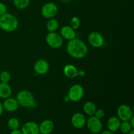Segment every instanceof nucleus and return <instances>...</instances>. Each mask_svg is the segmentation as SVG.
I'll list each match as a JSON object with an SVG mask.
<instances>
[{
  "label": "nucleus",
  "mask_w": 134,
  "mask_h": 134,
  "mask_svg": "<svg viewBox=\"0 0 134 134\" xmlns=\"http://www.w3.org/2000/svg\"><path fill=\"white\" fill-rule=\"evenodd\" d=\"M132 129H133V128L130 124L129 121H122V122L120 123L119 130L122 133L128 134Z\"/></svg>",
  "instance_id": "23"
},
{
  "label": "nucleus",
  "mask_w": 134,
  "mask_h": 134,
  "mask_svg": "<svg viewBox=\"0 0 134 134\" xmlns=\"http://www.w3.org/2000/svg\"><path fill=\"white\" fill-rule=\"evenodd\" d=\"M84 90L83 87L81 85H74L70 87L68 90V96L70 101L73 102H78L83 98Z\"/></svg>",
  "instance_id": "4"
},
{
  "label": "nucleus",
  "mask_w": 134,
  "mask_h": 134,
  "mask_svg": "<svg viewBox=\"0 0 134 134\" xmlns=\"http://www.w3.org/2000/svg\"><path fill=\"white\" fill-rule=\"evenodd\" d=\"M3 109L6 110L8 112H14L16 111L19 107L18 102L16 99L13 98H8L7 99H5L3 103Z\"/></svg>",
  "instance_id": "13"
},
{
  "label": "nucleus",
  "mask_w": 134,
  "mask_h": 134,
  "mask_svg": "<svg viewBox=\"0 0 134 134\" xmlns=\"http://www.w3.org/2000/svg\"><path fill=\"white\" fill-rule=\"evenodd\" d=\"M101 134H113V132H111V131L109 130H104L101 133Z\"/></svg>",
  "instance_id": "32"
},
{
  "label": "nucleus",
  "mask_w": 134,
  "mask_h": 134,
  "mask_svg": "<svg viewBox=\"0 0 134 134\" xmlns=\"http://www.w3.org/2000/svg\"><path fill=\"white\" fill-rule=\"evenodd\" d=\"M86 75V72L83 70H78L77 71V77H84Z\"/></svg>",
  "instance_id": "28"
},
{
  "label": "nucleus",
  "mask_w": 134,
  "mask_h": 134,
  "mask_svg": "<svg viewBox=\"0 0 134 134\" xmlns=\"http://www.w3.org/2000/svg\"><path fill=\"white\" fill-rule=\"evenodd\" d=\"M7 9L6 5L3 3L0 2V16L7 13Z\"/></svg>",
  "instance_id": "27"
},
{
  "label": "nucleus",
  "mask_w": 134,
  "mask_h": 134,
  "mask_svg": "<svg viewBox=\"0 0 134 134\" xmlns=\"http://www.w3.org/2000/svg\"><path fill=\"white\" fill-rule=\"evenodd\" d=\"M128 134H134V130L132 129V130H131L130 132L129 133H128Z\"/></svg>",
  "instance_id": "34"
},
{
  "label": "nucleus",
  "mask_w": 134,
  "mask_h": 134,
  "mask_svg": "<svg viewBox=\"0 0 134 134\" xmlns=\"http://www.w3.org/2000/svg\"><path fill=\"white\" fill-rule=\"evenodd\" d=\"M117 116L121 121H129L133 116V110L128 105H121L117 109Z\"/></svg>",
  "instance_id": "7"
},
{
  "label": "nucleus",
  "mask_w": 134,
  "mask_h": 134,
  "mask_svg": "<svg viewBox=\"0 0 134 134\" xmlns=\"http://www.w3.org/2000/svg\"><path fill=\"white\" fill-rule=\"evenodd\" d=\"M12 89L8 83L0 82V98L7 99L11 95Z\"/></svg>",
  "instance_id": "18"
},
{
  "label": "nucleus",
  "mask_w": 134,
  "mask_h": 134,
  "mask_svg": "<svg viewBox=\"0 0 134 134\" xmlns=\"http://www.w3.org/2000/svg\"><path fill=\"white\" fill-rule=\"evenodd\" d=\"M54 128L53 122L51 120H44L39 125V133L42 134H51Z\"/></svg>",
  "instance_id": "14"
},
{
  "label": "nucleus",
  "mask_w": 134,
  "mask_h": 134,
  "mask_svg": "<svg viewBox=\"0 0 134 134\" xmlns=\"http://www.w3.org/2000/svg\"><path fill=\"white\" fill-rule=\"evenodd\" d=\"M129 122H130V124H131V126H132V128H134V116H133V117H132V119L129 120Z\"/></svg>",
  "instance_id": "30"
},
{
  "label": "nucleus",
  "mask_w": 134,
  "mask_h": 134,
  "mask_svg": "<svg viewBox=\"0 0 134 134\" xmlns=\"http://www.w3.org/2000/svg\"><path fill=\"white\" fill-rule=\"evenodd\" d=\"M80 24H81V22H80V19L79 18V17H72V18L71 19L70 21V26L73 29V30H77V29L79 27Z\"/></svg>",
  "instance_id": "25"
},
{
  "label": "nucleus",
  "mask_w": 134,
  "mask_h": 134,
  "mask_svg": "<svg viewBox=\"0 0 134 134\" xmlns=\"http://www.w3.org/2000/svg\"><path fill=\"white\" fill-rule=\"evenodd\" d=\"M58 9L54 3L48 2L43 5L41 8V14L47 19L53 18L57 14Z\"/></svg>",
  "instance_id": "6"
},
{
  "label": "nucleus",
  "mask_w": 134,
  "mask_h": 134,
  "mask_svg": "<svg viewBox=\"0 0 134 134\" xmlns=\"http://www.w3.org/2000/svg\"><path fill=\"white\" fill-rule=\"evenodd\" d=\"M60 35L64 39L70 41L76 38V31L70 26H64L60 30Z\"/></svg>",
  "instance_id": "15"
},
{
  "label": "nucleus",
  "mask_w": 134,
  "mask_h": 134,
  "mask_svg": "<svg viewBox=\"0 0 134 134\" xmlns=\"http://www.w3.org/2000/svg\"><path fill=\"white\" fill-rule=\"evenodd\" d=\"M30 3V0H13V4L16 9L23 10L27 8Z\"/></svg>",
  "instance_id": "21"
},
{
  "label": "nucleus",
  "mask_w": 134,
  "mask_h": 134,
  "mask_svg": "<svg viewBox=\"0 0 134 134\" xmlns=\"http://www.w3.org/2000/svg\"><path fill=\"white\" fill-rule=\"evenodd\" d=\"M88 129L91 133H99L102 132L103 128V124L100 119H97L94 116H91L86 122Z\"/></svg>",
  "instance_id": "9"
},
{
  "label": "nucleus",
  "mask_w": 134,
  "mask_h": 134,
  "mask_svg": "<svg viewBox=\"0 0 134 134\" xmlns=\"http://www.w3.org/2000/svg\"><path fill=\"white\" fill-rule=\"evenodd\" d=\"M64 102H70V99H69V97H68V95L65 96H64Z\"/></svg>",
  "instance_id": "33"
},
{
  "label": "nucleus",
  "mask_w": 134,
  "mask_h": 134,
  "mask_svg": "<svg viewBox=\"0 0 134 134\" xmlns=\"http://www.w3.org/2000/svg\"><path fill=\"white\" fill-rule=\"evenodd\" d=\"M37 134H42V133H37Z\"/></svg>",
  "instance_id": "37"
},
{
  "label": "nucleus",
  "mask_w": 134,
  "mask_h": 134,
  "mask_svg": "<svg viewBox=\"0 0 134 134\" xmlns=\"http://www.w3.org/2000/svg\"><path fill=\"white\" fill-rule=\"evenodd\" d=\"M90 134H98V133H91Z\"/></svg>",
  "instance_id": "36"
},
{
  "label": "nucleus",
  "mask_w": 134,
  "mask_h": 134,
  "mask_svg": "<svg viewBox=\"0 0 134 134\" xmlns=\"http://www.w3.org/2000/svg\"><path fill=\"white\" fill-rule=\"evenodd\" d=\"M46 27H47L48 32H54L59 27L58 21L54 18L48 19L47 22V24H46Z\"/></svg>",
  "instance_id": "20"
},
{
  "label": "nucleus",
  "mask_w": 134,
  "mask_h": 134,
  "mask_svg": "<svg viewBox=\"0 0 134 134\" xmlns=\"http://www.w3.org/2000/svg\"><path fill=\"white\" fill-rule=\"evenodd\" d=\"M77 71L78 69H77L75 65L72 64H67L64 66L63 72L64 74L66 77L69 79H74L77 77Z\"/></svg>",
  "instance_id": "17"
},
{
  "label": "nucleus",
  "mask_w": 134,
  "mask_h": 134,
  "mask_svg": "<svg viewBox=\"0 0 134 134\" xmlns=\"http://www.w3.org/2000/svg\"><path fill=\"white\" fill-rule=\"evenodd\" d=\"M21 131L23 134H37L39 133V125L35 122H27L22 126Z\"/></svg>",
  "instance_id": "12"
},
{
  "label": "nucleus",
  "mask_w": 134,
  "mask_h": 134,
  "mask_svg": "<svg viewBox=\"0 0 134 134\" xmlns=\"http://www.w3.org/2000/svg\"><path fill=\"white\" fill-rule=\"evenodd\" d=\"M122 134H126V133H122Z\"/></svg>",
  "instance_id": "38"
},
{
  "label": "nucleus",
  "mask_w": 134,
  "mask_h": 134,
  "mask_svg": "<svg viewBox=\"0 0 134 134\" xmlns=\"http://www.w3.org/2000/svg\"><path fill=\"white\" fill-rule=\"evenodd\" d=\"M17 102L19 105L25 108H35L37 103L32 93L26 90L20 91L16 95Z\"/></svg>",
  "instance_id": "3"
},
{
  "label": "nucleus",
  "mask_w": 134,
  "mask_h": 134,
  "mask_svg": "<svg viewBox=\"0 0 134 134\" xmlns=\"http://www.w3.org/2000/svg\"><path fill=\"white\" fill-rule=\"evenodd\" d=\"M88 41L94 48H100L104 44V38L100 33L98 31H92L88 36Z\"/></svg>",
  "instance_id": "8"
},
{
  "label": "nucleus",
  "mask_w": 134,
  "mask_h": 134,
  "mask_svg": "<svg viewBox=\"0 0 134 134\" xmlns=\"http://www.w3.org/2000/svg\"><path fill=\"white\" fill-rule=\"evenodd\" d=\"M34 69L37 74L43 75L46 74L49 70V64L47 60L44 59H40L35 62Z\"/></svg>",
  "instance_id": "10"
},
{
  "label": "nucleus",
  "mask_w": 134,
  "mask_h": 134,
  "mask_svg": "<svg viewBox=\"0 0 134 134\" xmlns=\"http://www.w3.org/2000/svg\"><path fill=\"white\" fill-rule=\"evenodd\" d=\"M63 1H64V2H68V1H69V0H63Z\"/></svg>",
  "instance_id": "35"
},
{
  "label": "nucleus",
  "mask_w": 134,
  "mask_h": 134,
  "mask_svg": "<svg viewBox=\"0 0 134 134\" xmlns=\"http://www.w3.org/2000/svg\"><path fill=\"white\" fill-rule=\"evenodd\" d=\"M96 109L95 103L90 101L86 102L83 105L84 113L88 116H94Z\"/></svg>",
  "instance_id": "19"
},
{
  "label": "nucleus",
  "mask_w": 134,
  "mask_h": 134,
  "mask_svg": "<svg viewBox=\"0 0 134 134\" xmlns=\"http://www.w3.org/2000/svg\"><path fill=\"white\" fill-rule=\"evenodd\" d=\"M47 44L54 49L60 48L63 44V39L60 34L54 32H49L46 36Z\"/></svg>",
  "instance_id": "5"
},
{
  "label": "nucleus",
  "mask_w": 134,
  "mask_h": 134,
  "mask_svg": "<svg viewBox=\"0 0 134 134\" xmlns=\"http://www.w3.org/2000/svg\"><path fill=\"white\" fill-rule=\"evenodd\" d=\"M11 76H10V73L7 71H3L0 73V81L1 82H5V83H8L10 81Z\"/></svg>",
  "instance_id": "24"
},
{
  "label": "nucleus",
  "mask_w": 134,
  "mask_h": 134,
  "mask_svg": "<svg viewBox=\"0 0 134 134\" xmlns=\"http://www.w3.org/2000/svg\"><path fill=\"white\" fill-rule=\"evenodd\" d=\"M71 124L76 129H81L83 128L86 123V117L81 113H76L73 114L71 117Z\"/></svg>",
  "instance_id": "11"
},
{
  "label": "nucleus",
  "mask_w": 134,
  "mask_h": 134,
  "mask_svg": "<svg viewBox=\"0 0 134 134\" xmlns=\"http://www.w3.org/2000/svg\"><path fill=\"white\" fill-rule=\"evenodd\" d=\"M3 103H1L0 102V116H1V115L3 114Z\"/></svg>",
  "instance_id": "31"
},
{
  "label": "nucleus",
  "mask_w": 134,
  "mask_h": 134,
  "mask_svg": "<svg viewBox=\"0 0 134 134\" xmlns=\"http://www.w3.org/2000/svg\"><path fill=\"white\" fill-rule=\"evenodd\" d=\"M10 134H23L22 133V131L20 130L16 129L14 130H12L11 132H10Z\"/></svg>",
  "instance_id": "29"
},
{
  "label": "nucleus",
  "mask_w": 134,
  "mask_h": 134,
  "mask_svg": "<svg viewBox=\"0 0 134 134\" xmlns=\"http://www.w3.org/2000/svg\"><path fill=\"white\" fill-rule=\"evenodd\" d=\"M120 123H121V120L118 118V116H111L107 121V126L108 130L111 131V132H116L119 130Z\"/></svg>",
  "instance_id": "16"
},
{
  "label": "nucleus",
  "mask_w": 134,
  "mask_h": 134,
  "mask_svg": "<svg viewBox=\"0 0 134 134\" xmlns=\"http://www.w3.org/2000/svg\"><path fill=\"white\" fill-rule=\"evenodd\" d=\"M66 51L72 58L81 59L85 58L88 53V47L82 40L77 38L69 41L67 44Z\"/></svg>",
  "instance_id": "1"
},
{
  "label": "nucleus",
  "mask_w": 134,
  "mask_h": 134,
  "mask_svg": "<svg viewBox=\"0 0 134 134\" xmlns=\"http://www.w3.org/2000/svg\"><path fill=\"white\" fill-rule=\"evenodd\" d=\"M18 26L17 18L10 13H5L0 16V28L7 32L15 31Z\"/></svg>",
  "instance_id": "2"
},
{
  "label": "nucleus",
  "mask_w": 134,
  "mask_h": 134,
  "mask_svg": "<svg viewBox=\"0 0 134 134\" xmlns=\"http://www.w3.org/2000/svg\"><path fill=\"white\" fill-rule=\"evenodd\" d=\"M94 116H95V117H96L97 119H100L101 120V119H102L105 116L104 110H103L102 109H101V108L96 109L95 113H94Z\"/></svg>",
  "instance_id": "26"
},
{
  "label": "nucleus",
  "mask_w": 134,
  "mask_h": 134,
  "mask_svg": "<svg viewBox=\"0 0 134 134\" xmlns=\"http://www.w3.org/2000/svg\"><path fill=\"white\" fill-rule=\"evenodd\" d=\"M7 126L8 128L10 130H11L18 129L20 126V121L18 120V119H16V118H10V119L8 120Z\"/></svg>",
  "instance_id": "22"
}]
</instances>
